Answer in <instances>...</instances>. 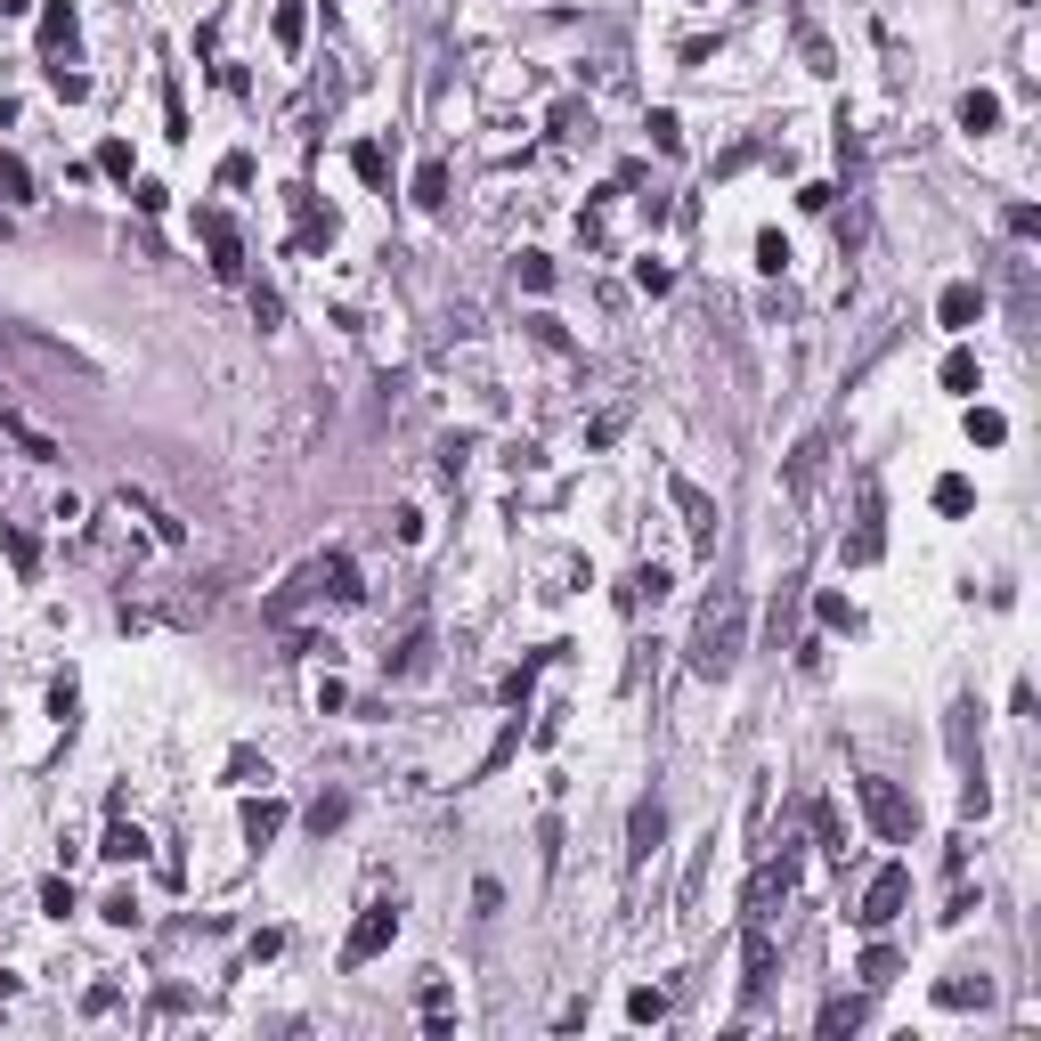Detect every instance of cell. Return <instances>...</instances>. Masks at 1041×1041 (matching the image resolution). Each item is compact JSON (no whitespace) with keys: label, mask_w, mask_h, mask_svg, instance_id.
Segmentation results:
<instances>
[{"label":"cell","mask_w":1041,"mask_h":1041,"mask_svg":"<svg viewBox=\"0 0 1041 1041\" xmlns=\"http://www.w3.org/2000/svg\"><path fill=\"white\" fill-rule=\"evenodd\" d=\"M814 838H822V854H838V863H846V822H838L830 798H814Z\"/></svg>","instance_id":"7402d4cb"},{"label":"cell","mask_w":1041,"mask_h":1041,"mask_svg":"<svg viewBox=\"0 0 1041 1041\" xmlns=\"http://www.w3.org/2000/svg\"><path fill=\"white\" fill-rule=\"evenodd\" d=\"M635 285H643V293H667V285H676V277H667L659 261H635Z\"/></svg>","instance_id":"bcb514c9"},{"label":"cell","mask_w":1041,"mask_h":1041,"mask_svg":"<svg viewBox=\"0 0 1041 1041\" xmlns=\"http://www.w3.org/2000/svg\"><path fill=\"white\" fill-rule=\"evenodd\" d=\"M98 171H106V179H131V147L106 139V147H98Z\"/></svg>","instance_id":"60d3db41"},{"label":"cell","mask_w":1041,"mask_h":1041,"mask_svg":"<svg viewBox=\"0 0 1041 1041\" xmlns=\"http://www.w3.org/2000/svg\"><path fill=\"white\" fill-rule=\"evenodd\" d=\"M0 1001H17V976H0Z\"/></svg>","instance_id":"681fc988"},{"label":"cell","mask_w":1041,"mask_h":1041,"mask_svg":"<svg viewBox=\"0 0 1041 1041\" xmlns=\"http://www.w3.org/2000/svg\"><path fill=\"white\" fill-rule=\"evenodd\" d=\"M936 1001H944V1009H985V1001H993V985H985V976H944V985H936Z\"/></svg>","instance_id":"e0dca14e"},{"label":"cell","mask_w":1041,"mask_h":1041,"mask_svg":"<svg viewBox=\"0 0 1041 1041\" xmlns=\"http://www.w3.org/2000/svg\"><path fill=\"white\" fill-rule=\"evenodd\" d=\"M651 147H659V155L684 147V131H676V114H667V106H651Z\"/></svg>","instance_id":"e575fe53"},{"label":"cell","mask_w":1041,"mask_h":1041,"mask_svg":"<svg viewBox=\"0 0 1041 1041\" xmlns=\"http://www.w3.org/2000/svg\"><path fill=\"white\" fill-rule=\"evenodd\" d=\"M342 822H350V798H334V789H326V798L310 806V830L326 838V830H342Z\"/></svg>","instance_id":"d6a6232c"},{"label":"cell","mask_w":1041,"mask_h":1041,"mask_svg":"<svg viewBox=\"0 0 1041 1041\" xmlns=\"http://www.w3.org/2000/svg\"><path fill=\"white\" fill-rule=\"evenodd\" d=\"M960 131H1001V98L993 90H968L960 98Z\"/></svg>","instance_id":"d6986e66"},{"label":"cell","mask_w":1041,"mask_h":1041,"mask_svg":"<svg viewBox=\"0 0 1041 1041\" xmlns=\"http://www.w3.org/2000/svg\"><path fill=\"white\" fill-rule=\"evenodd\" d=\"M98 911H106V920H114V928H139V895H131V887H114V895H106Z\"/></svg>","instance_id":"836d02e7"},{"label":"cell","mask_w":1041,"mask_h":1041,"mask_svg":"<svg viewBox=\"0 0 1041 1041\" xmlns=\"http://www.w3.org/2000/svg\"><path fill=\"white\" fill-rule=\"evenodd\" d=\"M968 440H976V448H1001V440H1009V415H1001V407H968Z\"/></svg>","instance_id":"44dd1931"},{"label":"cell","mask_w":1041,"mask_h":1041,"mask_svg":"<svg viewBox=\"0 0 1041 1041\" xmlns=\"http://www.w3.org/2000/svg\"><path fill=\"white\" fill-rule=\"evenodd\" d=\"M98 854H106V863H139V854H147V830H139V822H114V830L98 838Z\"/></svg>","instance_id":"2e32d148"},{"label":"cell","mask_w":1041,"mask_h":1041,"mask_svg":"<svg viewBox=\"0 0 1041 1041\" xmlns=\"http://www.w3.org/2000/svg\"><path fill=\"white\" fill-rule=\"evenodd\" d=\"M74 700H82L74 676H57V684H49V716H57V724H74Z\"/></svg>","instance_id":"ab89813d"},{"label":"cell","mask_w":1041,"mask_h":1041,"mask_svg":"<svg viewBox=\"0 0 1041 1041\" xmlns=\"http://www.w3.org/2000/svg\"><path fill=\"white\" fill-rule=\"evenodd\" d=\"M521 285L545 293V285H554V261H545V253H521Z\"/></svg>","instance_id":"b9f144b4"},{"label":"cell","mask_w":1041,"mask_h":1041,"mask_svg":"<svg viewBox=\"0 0 1041 1041\" xmlns=\"http://www.w3.org/2000/svg\"><path fill=\"white\" fill-rule=\"evenodd\" d=\"M895 976H903V960H895L887 944H871V952H863V985L879 993V985H895Z\"/></svg>","instance_id":"f1b7e54d"},{"label":"cell","mask_w":1041,"mask_h":1041,"mask_svg":"<svg viewBox=\"0 0 1041 1041\" xmlns=\"http://www.w3.org/2000/svg\"><path fill=\"white\" fill-rule=\"evenodd\" d=\"M220 188H253V155H228L220 163Z\"/></svg>","instance_id":"ee69618b"},{"label":"cell","mask_w":1041,"mask_h":1041,"mask_svg":"<svg viewBox=\"0 0 1041 1041\" xmlns=\"http://www.w3.org/2000/svg\"><path fill=\"white\" fill-rule=\"evenodd\" d=\"M196 236H204V253H212V269H220V277H244V236H236V220H228L220 204H204V212H196Z\"/></svg>","instance_id":"277c9868"},{"label":"cell","mask_w":1041,"mask_h":1041,"mask_svg":"<svg viewBox=\"0 0 1041 1041\" xmlns=\"http://www.w3.org/2000/svg\"><path fill=\"white\" fill-rule=\"evenodd\" d=\"M814 610H822V627H854V602H846V594H822Z\"/></svg>","instance_id":"7bdbcfd3"},{"label":"cell","mask_w":1041,"mask_h":1041,"mask_svg":"<svg viewBox=\"0 0 1041 1041\" xmlns=\"http://www.w3.org/2000/svg\"><path fill=\"white\" fill-rule=\"evenodd\" d=\"M391 936H399V903H366L358 928H350V944H342V968H366L375 952H391Z\"/></svg>","instance_id":"3957f363"},{"label":"cell","mask_w":1041,"mask_h":1041,"mask_svg":"<svg viewBox=\"0 0 1041 1041\" xmlns=\"http://www.w3.org/2000/svg\"><path fill=\"white\" fill-rule=\"evenodd\" d=\"M627 1017H635V1025H659V1017H667V993H651V985L627 993Z\"/></svg>","instance_id":"d590c367"},{"label":"cell","mask_w":1041,"mask_h":1041,"mask_svg":"<svg viewBox=\"0 0 1041 1041\" xmlns=\"http://www.w3.org/2000/svg\"><path fill=\"white\" fill-rule=\"evenodd\" d=\"M968 505H976V488H968L960 472H944V480H936V513H952V521H960Z\"/></svg>","instance_id":"83f0119b"},{"label":"cell","mask_w":1041,"mask_h":1041,"mask_svg":"<svg viewBox=\"0 0 1041 1041\" xmlns=\"http://www.w3.org/2000/svg\"><path fill=\"white\" fill-rule=\"evenodd\" d=\"M667 497H676V513H684V529H692L700 545L716 537V505H708V488H692V480L676 472V480H667Z\"/></svg>","instance_id":"30bf717a"},{"label":"cell","mask_w":1041,"mask_h":1041,"mask_svg":"<svg viewBox=\"0 0 1041 1041\" xmlns=\"http://www.w3.org/2000/svg\"><path fill=\"white\" fill-rule=\"evenodd\" d=\"M903 903H911V871L887 863V871L871 879V895H863V911H854V920H863V928H887V920H903Z\"/></svg>","instance_id":"5b68a950"},{"label":"cell","mask_w":1041,"mask_h":1041,"mask_svg":"<svg viewBox=\"0 0 1041 1041\" xmlns=\"http://www.w3.org/2000/svg\"><path fill=\"white\" fill-rule=\"evenodd\" d=\"M757 269H765V277H781V269H789V236H781V228H765V236H757Z\"/></svg>","instance_id":"1f68e13d"},{"label":"cell","mask_w":1041,"mask_h":1041,"mask_svg":"<svg viewBox=\"0 0 1041 1041\" xmlns=\"http://www.w3.org/2000/svg\"><path fill=\"white\" fill-rule=\"evenodd\" d=\"M66 41H74V9L49 0V9H41V49H66Z\"/></svg>","instance_id":"484cf974"},{"label":"cell","mask_w":1041,"mask_h":1041,"mask_svg":"<svg viewBox=\"0 0 1041 1041\" xmlns=\"http://www.w3.org/2000/svg\"><path fill=\"white\" fill-rule=\"evenodd\" d=\"M854 798H863V814H871V830H879V838H895V846H911V838H920V806H911L895 781H879V773H871V781H854Z\"/></svg>","instance_id":"7a4b0ae2"},{"label":"cell","mask_w":1041,"mask_h":1041,"mask_svg":"<svg viewBox=\"0 0 1041 1041\" xmlns=\"http://www.w3.org/2000/svg\"><path fill=\"white\" fill-rule=\"evenodd\" d=\"M415 204H423V212L448 204V163H423V171H415Z\"/></svg>","instance_id":"d4e9b609"},{"label":"cell","mask_w":1041,"mask_h":1041,"mask_svg":"<svg viewBox=\"0 0 1041 1041\" xmlns=\"http://www.w3.org/2000/svg\"><path fill=\"white\" fill-rule=\"evenodd\" d=\"M854 1025H863V1001H830L822 1009V1033H854Z\"/></svg>","instance_id":"8d00e7d4"},{"label":"cell","mask_w":1041,"mask_h":1041,"mask_svg":"<svg viewBox=\"0 0 1041 1041\" xmlns=\"http://www.w3.org/2000/svg\"><path fill=\"white\" fill-rule=\"evenodd\" d=\"M301 33H310V9H301V0H277V49H301Z\"/></svg>","instance_id":"4316f807"},{"label":"cell","mask_w":1041,"mask_h":1041,"mask_svg":"<svg viewBox=\"0 0 1041 1041\" xmlns=\"http://www.w3.org/2000/svg\"><path fill=\"white\" fill-rule=\"evenodd\" d=\"M627 838H635V863H651V846L667 838V806H659V798H643V806L627 814Z\"/></svg>","instance_id":"4fadbf2b"},{"label":"cell","mask_w":1041,"mask_h":1041,"mask_svg":"<svg viewBox=\"0 0 1041 1041\" xmlns=\"http://www.w3.org/2000/svg\"><path fill=\"white\" fill-rule=\"evenodd\" d=\"M9 122H17V106H9V98H0V131H9Z\"/></svg>","instance_id":"c3c4849f"},{"label":"cell","mask_w":1041,"mask_h":1041,"mask_svg":"<svg viewBox=\"0 0 1041 1041\" xmlns=\"http://www.w3.org/2000/svg\"><path fill=\"white\" fill-rule=\"evenodd\" d=\"M822 464H830V432H806L798 448H789V464H781V488H789V497H814Z\"/></svg>","instance_id":"8992f818"},{"label":"cell","mask_w":1041,"mask_h":1041,"mask_svg":"<svg viewBox=\"0 0 1041 1041\" xmlns=\"http://www.w3.org/2000/svg\"><path fill=\"white\" fill-rule=\"evenodd\" d=\"M350 163H358V179H366V188H383V171H391V155H383L375 139H358V147H350Z\"/></svg>","instance_id":"f546056e"},{"label":"cell","mask_w":1041,"mask_h":1041,"mask_svg":"<svg viewBox=\"0 0 1041 1041\" xmlns=\"http://www.w3.org/2000/svg\"><path fill=\"white\" fill-rule=\"evenodd\" d=\"M936 318H944L952 334H968L976 318H985V285H968V277H960V285H944V301H936Z\"/></svg>","instance_id":"8fae6325"},{"label":"cell","mask_w":1041,"mask_h":1041,"mask_svg":"<svg viewBox=\"0 0 1041 1041\" xmlns=\"http://www.w3.org/2000/svg\"><path fill=\"white\" fill-rule=\"evenodd\" d=\"M0 545H9V562H17V578H33V570H41V545H33L25 529H0Z\"/></svg>","instance_id":"4dcf8cb0"},{"label":"cell","mask_w":1041,"mask_h":1041,"mask_svg":"<svg viewBox=\"0 0 1041 1041\" xmlns=\"http://www.w3.org/2000/svg\"><path fill=\"white\" fill-rule=\"evenodd\" d=\"M773 968H781V960H773V936H765V920H749V936H741V993H749V1001L773 993Z\"/></svg>","instance_id":"52a82bcc"},{"label":"cell","mask_w":1041,"mask_h":1041,"mask_svg":"<svg viewBox=\"0 0 1041 1041\" xmlns=\"http://www.w3.org/2000/svg\"><path fill=\"white\" fill-rule=\"evenodd\" d=\"M423 659H432V635H423V627H415V635H399V651H383V667H391V676H423Z\"/></svg>","instance_id":"ac0fdd59"},{"label":"cell","mask_w":1041,"mask_h":1041,"mask_svg":"<svg viewBox=\"0 0 1041 1041\" xmlns=\"http://www.w3.org/2000/svg\"><path fill=\"white\" fill-rule=\"evenodd\" d=\"M659 594H667V570H659V562H643V570L619 586V602H627V610H635V602H659Z\"/></svg>","instance_id":"603a6c76"},{"label":"cell","mask_w":1041,"mask_h":1041,"mask_svg":"<svg viewBox=\"0 0 1041 1041\" xmlns=\"http://www.w3.org/2000/svg\"><path fill=\"white\" fill-rule=\"evenodd\" d=\"M0 196H33V171L17 155H0Z\"/></svg>","instance_id":"74e56055"},{"label":"cell","mask_w":1041,"mask_h":1041,"mask_svg":"<svg viewBox=\"0 0 1041 1041\" xmlns=\"http://www.w3.org/2000/svg\"><path fill=\"white\" fill-rule=\"evenodd\" d=\"M976 383H985V366H976V350H952V358H944V391L976 399Z\"/></svg>","instance_id":"ffe728a7"},{"label":"cell","mask_w":1041,"mask_h":1041,"mask_svg":"<svg viewBox=\"0 0 1041 1041\" xmlns=\"http://www.w3.org/2000/svg\"><path fill=\"white\" fill-rule=\"evenodd\" d=\"M0 432H9V440H17V448H25L33 464H57V440H49V432H33V423H17V415H9Z\"/></svg>","instance_id":"cb8c5ba5"},{"label":"cell","mask_w":1041,"mask_h":1041,"mask_svg":"<svg viewBox=\"0 0 1041 1041\" xmlns=\"http://www.w3.org/2000/svg\"><path fill=\"white\" fill-rule=\"evenodd\" d=\"M887 554V529H879V488L863 480V521H854V537H846V562H879Z\"/></svg>","instance_id":"9c48e42d"},{"label":"cell","mask_w":1041,"mask_h":1041,"mask_svg":"<svg viewBox=\"0 0 1041 1041\" xmlns=\"http://www.w3.org/2000/svg\"><path fill=\"white\" fill-rule=\"evenodd\" d=\"M1009 236H1041V212H1033V204H1009Z\"/></svg>","instance_id":"7dc6e473"},{"label":"cell","mask_w":1041,"mask_h":1041,"mask_svg":"<svg viewBox=\"0 0 1041 1041\" xmlns=\"http://www.w3.org/2000/svg\"><path fill=\"white\" fill-rule=\"evenodd\" d=\"M253 318H261V326H277V318H285V301H277L269 285H253Z\"/></svg>","instance_id":"f6af8a7d"},{"label":"cell","mask_w":1041,"mask_h":1041,"mask_svg":"<svg viewBox=\"0 0 1041 1041\" xmlns=\"http://www.w3.org/2000/svg\"><path fill=\"white\" fill-rule=\"evenodd\" d=\"M741 643H749V602L732 594V586H716L708 610H700V627H692V667L724 684L732 667H741Z\"/></svg>","instance_id":"6da1fadb"},{"label":"cell","mask_w":1041,"mask_h":1041,"mask_svg":"<svg viewBox=\"0 0 1041 1041\" xmlns=\"http://www.w3.org/2000/svg\"><path fill=\"white\" fill-rule=\"evenodd\" d=\"M114 505H122V513H139V521L155 529V545H188V529H179V521H171V513H163L155 497H139V488H122V497H114Z\"/></svg>","instance_id":"7c38bea8"},{"label":"cell","mask_w":1041,"mask_h":1041,"mask_svg":"<svg viewBox=\"0 0 1041 1041\" xmlns=\"http://www.w3.org/2000/svg\"><path fill=\"white\" fill-rule=\"evenodd\" d=\"M41 911H49V920H66V911H74V887H66V879H41Z\"/></svg>","instance_id":"f35d334b"},{"label":"cell","mask_w":1041,"mask_h":1041,"mask_svg":"<svg viewBox=\"0 0 1041 1041\" xmlns=\"http://www.w3.org/2000/svg\"><path fill=\"white\" fill-rule=\"evenodd\" d=\"M789 887H798V863H789V854H781V863H765V871L749 879V895H741V911H749V920H765V911H773V903H781Z\"/></svg>","instance_id":"ba28073f"},{"label":"cell","mask_w":1041,"mask_h":1041,"mask_svg":"<svg viewBox=\"0 0 1041 1041\" xmlns=\"http://www.w3.org/2000/svg\"><path fill=\"white\" fill-rule=\"evenodd\" d=\"M318 570H326V594H334V602H358V594H366V586H358V562L342 554V545H334V554H318Z\"/></svg>","instance_id":"5bb4252c"},{"label":"cell","mask_w":1041,"mask_h":1041,"mask_svg":"<svg viewBox=\"0 0 1041 1041\" xmlns=\"http://www.w3.org/2000/svg\"><path fill=\"white\" fill-rule=\"evenodd\" d=\"M277 830H285V806H277V798H244V838H253V846H269Z\"/></svg>","instance_id":"9a60e30c"}]
</instances>
